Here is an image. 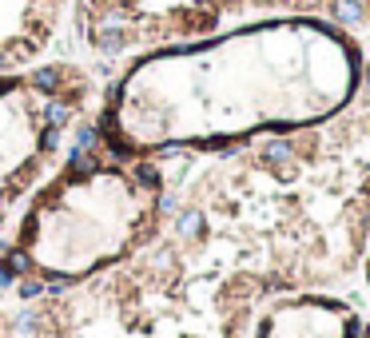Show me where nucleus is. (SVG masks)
Returning <instances> with one entry per match:
<instances>
[{"instance_id":"nucleus-1","label":"nucleus","mask_w":370,"mask_h":338,"mask_svg":"<svg viewBox=\"0 0 370 338\" xmlns=\"http://www.w3.org/2000/svg\"><path fill=\"white\" fill-rule=\"evenodd\" d=\"M203 231H207V215H203L200 207H180V215H175V235H180L183 243H200Z\"/></svg>"},{"instance_id":"nucleus-2","label":"nucleus","mask_w":370,"mask_h":338,"mask_svg":"<svg viewBox=\"0 0 370 338\" xmlns=\"http://www.w3.org/2000/svg\"><path fill=\"white\" fill-rule=\"evenodd\" d=\"M28 84H32V92H40V96H60V88H64V68L60 64H48V68H36L28 76Z\"/></svg>"},{"instance_id":"nucleus-3","label":"nucleus","mask_w":370,"mask_h":338,"mask_svg":"<svg viewBox=\"0 0 370 338\" xmlns=\"http://www.w3.org/2000/svg\"><path fill=\"white\" fill-rule=\"evenodd\" d=\"M100 171V151H80V148H68V175L72 179H88Z\"/></svg>"},{"instance_id":"nucleus-4","label":"nucleus","mask_w":370,"mask_h":338,"mask_svg":"<svg viewBox=\"0 0 370 338\" xmlns=\"http://www.w3.org/2000/svg\"><path fill=\"white\" fill-rule=\"evenodd\" d=\"M290 159H295V143H290L287 136H275L263 143V163H271V168H290Z\"/></svg>"},{"instance_id":"nucleus-5","label":"nucleus","mask_w":370,"mask_h":338,"mask_svg":"<svg viewBox=\"0 0 370 338\" xmlns=\"http://www.w3.org/2000/svg\"><path fill=\"white\" fill-rule=\"evenodd\" d=\"M72 116H76V108H72L64 96H52L48 104H44V124H48V128H60L64 131L72 124Z\"/></svg>"},{"instance_id":"nucleus-6","label":"nucleus","mask_w":370,"mask_h":338,"mask_svg":"<svg viewBox=\"0 0 370 338\" xmlns=\"http://www.w3.org/2000/svg\"><path fill=\"white\" fill-rule=\"evenodd\" d=\"M330 16L347 28H354V24L366 20V9H362V0H330Z\"/></svg>"},{"instance_id":"nucleus-7","label":"nucleus","mask_w":370,"mask_h":338,"mask_svg":"<svg viewBox=\"0 0 370 338\" xmlns=\"http://www.w3.org/2000/svg\"><path fill=\"white\" fill-rule=\"evenodd\" d=\"M131 179H136V187H143V191H156V195L163 191V175H160V168H156V163H148V159L131 163Z\"/></svg>"},{"instance_id":"nucleus-8","label":"nucleus","mask_w":370,"mask_h":338,"mask_svg":"<svg viewBox=\"0 0 370 338\" xmlns=\"http://www.w3.org/2000/svg\"><path fill=\"white\" fill-rule=\"evenodd\" d=\"M4 267H9L16 278H28V275H36V258H32L28 247H9V255H4Z\"/></svg>"},{"instance_id":"nucleus-9","label":"nucleus","mask_w":370,"mask_h":338,"mask_svg":"<svg viewBox=\"0 0 370 338\" xmlns=\"http://www.w3.org/2000/svg\"><path fill=\"white\" fill-rule=\"evenodd\" d=\"M96 52H104V56H120L124 44H128V36H124V28H96Z\"/></svg>"},{"instance_id":"nucleus-10","label":"nucleus","mask_w":370,"mask_h":338,"mask_svg":"<svg viewBox=\"0 0 370 338\" xmlns=\"http://www.w3.org/2000/svg\"><path fill=\"white\" fill-rule=\"evenodd\" d=\"M72 148H80V151H100V148H104L100 124H80V128H76V143H72Z\"/></svg>"},{"instance_id":"nucleus-11","label":"nucleus","mask_w":370,"mask_h":338,"mask_svg":"<svg viewBox=\"0 0 370 338\" xmlns=\"http://www.w3.org/2000/svg\"><path fill=\"white\" fill-rule=\"evenodd\" d=\"M60 128H48V124H40V139H36V156H52V151L60 148Z\"/></svg>"},{"instance_id":"nucleus-12","label":"nucleus","mask_w":370,"mask_h":338,"mask_svg":"<svg viewBox=\"0 0 370 338\" xmlns=\"http://www.w3.org/2000/svg\"><path fill=\"white\" fill-rule=\"evenodd\" d=\"M16 290H21V298H24V302H36V298H44V295H48V287H44V278H40V275L21 278V287H16Z\"/></svg>"},{"instance_id":"nucleus-13","label":"nucleus","mask_w":370,"mask_h":338,"mask_svg":"<svg viewBox=\"0 0 370 338\" xmlns=\"http://www.w3.org/2000/svg\"><path fill=\"white\" fill-rule=\"evenodd\" d=\"M12 327L21 330V334H36V330H40V315H36L32 307H24L21 315L12 318Z\"/></svg>"},{"instance_id":"nucleus-14","label":"nucleus","mask_w":370,"mask_h":338,"mask_svg":"<svg viewBox=\"0 0 370 338\" xmlns=\"http://www.w3.org/2000/svg\"><path fill=\"white\" fill-rule=\"evenodd\" d=\"M72 283H76V275H64V271H48V275H44V287H48V295H64Z\"/></svg>"},{"instance_id":"nucleus-15","label":"nucleus","mask_w":370,"mask_h":338,"mask_svg":"<svg viewBox=\"0 0 370 338\" xmlns=\"http://www.w3.org/2000/svg\"><path fill=\"white\" fill-rule=\"evenodd\" d=\"M156 211H160V215H180V195H175V191H160V199H156Z\"/></svg>"},{"instance_id":"nucleus-16","label":"nucleus","mask_w":370,"mask_h":338,"mask_svg":"<svg viewBox=\"0 0 370 338\" xmlns=\"http://www.w3.org/2000/svg\"><path fill=\"white\" fill-rule=\"evenodd\" d=\"M9 287H16V275H12L4 263H0V290H9Z\"/></svg>"},{"instance_id":"nucleus-17","label":"nucleus","mask_w":370,"mask_h":338,"mask_svg":"<svg viewBox=\"0 0 370 338\" xmlns=\"http://www.w3.org/2000/svg\"><path fill=\"white\" fill-rule=\"evenodd\" d=\"M12 84H16V80H12V76H0V96H4V92H9Z\"/></svg>"},{"instance_id":"nucleus-18","label":"nucleus","mask_w":370,"mask_h":338,"mask_svg":"<svg viewBox=\"0 0 370 338\" xmlns=\"http://www.w3.org/2000/svg\"><path fill=\"white\" fill-rule=\"evenodd\" d=\"M366 88H370V68H366Z\"/></svg>"},{"instance_id":"nucleus-19","label":"nucleus","mask_w":370,"mask_h":338,"mask_svg":"<svg viewBox=\"0 0 370 338\" xmlns=\"http://www.w3.org/2000/svg\"><path fill=\"white\" fill-rule=\"evenodd\" d=\"M366 338H370V327H366Z\"/></svg>"},{"instance_id":"nucleus-20","label":"nucleus","mask_w":370,"mask_h":338,"mask_svg":"<svg viewBox=\"0 0 370 338\" xmlns=\"http://www.w3.org/2000/svg\"><path fill=\"white\" fill-rule=\"evenodd\" d=\"M235 338H239V334H235Z\"/></svg>"}]
</instances>
